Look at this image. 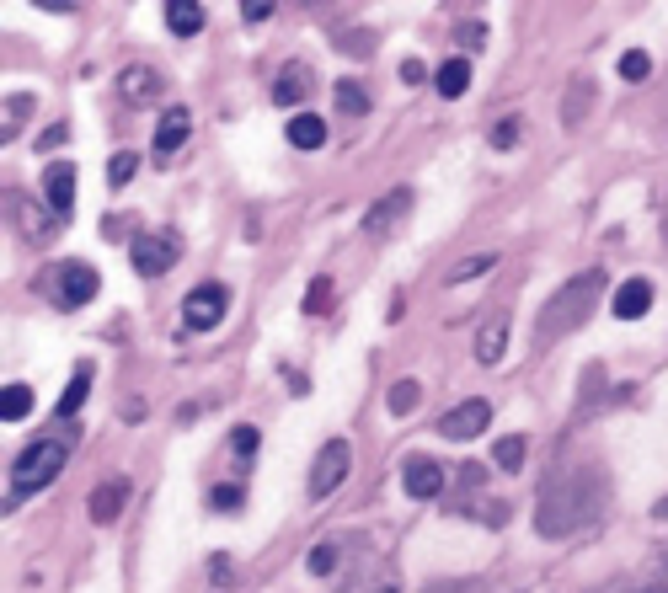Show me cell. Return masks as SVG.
<instances>
[{
    "instance_id": "10",
    "label": "cell",
    "mask_w": 668,
    "mask_h": 593,
    "mask_svg": "<svg viewBox=\"0 0 668 593\" xmlns=\"http://www.w3.org/2000/svg\"><path fill=\"white\" fill-rule=\"evenodd\" d=\"M43 198H49V214L59 225L70 220V209H75V166L65 161H54L49 171H43Z\"/></svg>"
},
{
    "instance_id": "15",
    "label": "cell",
    "mask_w": 668,
    "mask_h": 593,
    "mask_svg": "<svg viewBox=\"0 0 668 593\" xmlns=\"http://www.w3.org/2000/svg\"><path fill=\"white\" fill-rule=\"evenodd\" d=\"M123 503H129V481H102V487L91 492L86 508H91V519H97V524H113Z\"/></svg>"
},
{
    "instance_id": "19",
    "label": "cell",
    "mask_w": 668,
    "mask_h": 593,
    "mask_svg": "<svg viewBox=\"0 0 668 593\" xmlns=\"http://www.w3.org/2000/svg\"><path fill=\"white\" fill-rule=\"evenodd\" d=\"M86 396H91V364H75V374H70V385H65V396H59V417H75L86 407Z\"/></svg>"
},
{
    "instance_id": "40",
    "label": "cell",
    "mask_w": 668,
    "mask_h": 593,
    "mask_svg": "<svg viewBox=\"0 0 668 593\" xmlns=\"http://www.w3.org/2000/svg\"><path fill=\"white\" fill-rule=\"evenodd\" d=\"M209 577H214V583H225V577H230V561L214 556V561H209Z\"/></svg>"
},
{
    "instance_id": "27",
    "label": "cell",
    "mask_w": 668,
    "mask_h": 593,
    "mask_svg": "<svg viewBox=\"0 0 668 593\" xmlns=\"http://www.w3.org/2000/svg\"><path fill=\"white\" fill-rule=\"evenodd\" d=\"M134 171H139V155H134V150H118L113 161H107V182H113V187H129Z\"/></svg>"
},
{
    "instance_id": "3",
    "label": "cell",
    "mask_w": 668,
    "mask_h": 593,
    "mask_svg": "<svg viewBox=\"0 0 668 593\" xmlns=\"http://www.w3.org/2000/svg\"><path fill=\"white\" fill-rule=\"evenodd\" d=\"M177 257H182V241L172 236V230H161V236H139L129 246V262H134V273L139 278H161V273H172L177 268Z\"/></svg>"
},
{
    "instance_id": "12",
    "label": "cell",
    "mask_w": 668,
    "mask_h": 593,
    "mask_svg": "<svg viewBox=\"0 0 668 593\" xmlns=\"http://www.w3.org/2000/svg\"><path fill=\"white\" fill-rule=\"evenodd\" d=\"M652 294H658V289H652V284H647V278H626V284H620V289H615V300H610V310H615V316H620V321H642V316H647V310H652Z\"/></svg>"
},
{
    "instance_id": "32",
    "label": "cell",
    "mask_w": 668,
    "mask_h": 593,
    "mask_svg": "<svg viewBox=\"0 0 668 593\" xmlns=\"http://www.w3.org/2000/svg\"><path fill=\"white\" fill-rule=\"evenodd\" d=\"M257 444H262V433H257V428H236V433H230V449H236L241 460H252V455H257Z\"/></svg>"
},
{
    "instance_id": "25",
    "label": "cell",
    "mask_w": 668,
    "mask_h": 593,
    "mask_svg": "<svg viewBox=\"0 0 668 593\" xmlns=\"http://www.w3.org/2000/svg\"><path fill=\"white\" fill-rule=\"evenodd\" d=\"M417 401H423V390H417V380H396V385H391V396H385V407H391L396 417H407V412L417 407Z\"/></svg>"
},
{
    "instance_id": "5",
    "label": "cell",
    "mask_w": 668,
    "mask_h": 593,
    "mask_svg": "<svg viewBox=\"0 0 668 593\" xmlns=\"http://www.w3.org/2000/svg\"><path fill=\"white\" fill-rule=\"evenodd\" d=\"M348 465H353V449L348 439H332V444H321V455L316 465H310V497H332L337 487H343V476H348Z\"/></svg>"
},
{
    "instance_id": "36",
    "label": "cell",
    "mask_w": 668,
    "mask_h": 593,
    "mask_svg": "<svg viewBox=\"0 0 668 593\" xmlns=\"http://www.w3.org/2000/svg\"><path fill=\"white\" fill-rule=\"evenodd\" d=\"M33 113V97H17V102H6V139L17 134V118Z\"/></svg>"
},
{
    "instance_id": "11",
    "label": "cell",
    "mask_w": 668,
    "mask_h": 593,
    "mask_svg": "<svg viewBox=\"0 0 668 593\" xmlns=\"http://www.w3.org/2000/svg\"><path fill=\"white\" fill-rule=\"evenodd\" d=\"M310 86H316V70H310L305 59H289V65L278 70V81H273V102L278 107H300L310 97Z\"/></svg>"
},
{
    "instance_id": "31",
    "label": "cell",
    "mask_w": 668,
    "mask_h": 593,
    "mask_svg": "<svg viewBox=\"0 0 668 593\" xmlns=\"http://www.w3.org/2000/svg\"><path fill=\"white\" fill-rule=\"evenodd\" d=\"M305 567H310V572H316V577H326V572H332V567H337V545H332V540H326V545H316V551H310V556H305Z\"/></svg>"
},
{
    "instance_id": "23",
    "label": "cell",
    "mask_w": 668,
    "mask_h": 593,
    "mask_svg": "<svg viewBox=\"0 0 668 593\" xmlns=\"http://www.w3.org/2000/svg\"><path fill=\"white\" fill-rule=\"evenodd\" d=\"M503 348H508V321H492L487 332L476 337V358H481V364H497V358H503Z\"/></svg>"
},
{
    "instance_id": "18",
    "label": "cell",
    "mask_w": 668,
    "mask_h": 593,
    "mask_svg": "<svg viewBox=\"0 0 668 593\" xmlns=\"http://www.w3.org/2000/svg\"><path fill=\"white\" fill-rule=\"evenodd\" d=\"M284 134H289L294 150H321V145H326V123H321L316 113H294Z\"/></svg>"
},
{
    "instance_id": "7",
    "label": "cell",
    "mask_w": 668,
    "mask_h": 593,
    "mask_svg": "<svg viewBox=\"0 0 668 593\" xmlns=\"http://www.w3.org/2000/svg\"><path fill=\"white\" fill-rule=\"evenodd\" d=\"M401 487H407V497H417V503H428V497L444 492V465L428 455H407L401 460Z\"/></svg>"
},
{
    "instance_id": "26",
    "label": "cell",
    "mask_w": 668,
    "mask_h": 593,
    "mask_svg": "<svg viewBox=\"0 0 668 593\" xmlns=\"http://www.w3.org/2000/svg\"><path fill=\"white\" fill-rule=\"evenodd\" d=\"M615 70H620V81H647V75H652V54L647 49H626Z\"/></svg>"
},
{
    "instance_id": "24",
    "label": "cell",
    "mask_w": 668,
    "mask_h": 593,
    "mask_svg": "<svg viewBox=\"0 0 668 593\" xmlns=\"http://www.w3.org/2000/svg\"><path fill=\"white\" fill-rule=\"evenodd\" d=\"M337 113H343V118H364L369 113V91L359 81H337Z\"/></svg>"
},
{
    "instance_id": "37",
    "label": "cell",
    "mask_w": 668,
    "mask_h": 593,
    "mask_svg": "<svg viewBox=\"0 0 668 593\" xmlns=\"http://www.w3.org/2000/svg\"><path fill=\"white\" fill-rule=\"evenodd\" d=\"M401 81H407V86H423V81H428L423 59H401Z\"/></svg>"
},
{
    "instance_id": "2",
    "label": "cell",
    "mask_w": 668,
    "mask_h": 593,
    "mask_svg": "<svg viewBox=\"0 0 668 593\" xmlns=\"http://www.w3.org/2000/svg\"><path fill=\"white\" fill-rule=\"evenodd\" d=\"M65 460H70V444H54V439H38V444H27L17 460H11V487H6V513L11 508H22L33 492H43L49 481L65 471Z\"/></svg>"
},
{
    "instance_id": "30",
    "label": "cell",
    "mask_w": 668,
    "mask_h": 593,
    "mask_svg": "<svg viewBox=\"0 0 668 593\" xmlns=\"http://www.w3.org/2000/svg\"><path fill=\"white\" fill-rule=\"evenodd\" d=\"M492 262H497V252H481V257H465V262H455V273H449V278H455V284H465V278H481V273H487V268H492Z\"/></svg>"
},
{
    "instance_id": "9",
    "label": "cell",
    "mask_w": 668,
    "mask_h": 593,
    "mask_svg": "<svg viewBox=\"0 0 668 593\" xmlns=\"http://www.w3.org/2000/svg\"><path fill=\"white\" fill-rule=\"evenodd\" d=\"M487 423H492V407L476 396V401H460V407L439 423V433H444V439H455V444H465V439H476Z\"/></svg>"
},
{
    "instance_id": "41",
    "label": "cell",
    "mask_w": 668,
    "mask_h": 593,
    "mask_svg": "<svg viewBox=\"0 0 668 593\" xmlns=\"http://www.w3.org/2000/svg\"><path fill=\"white\" fill-rule=\"evenodd\" d=\"M647 593H663V588H647Z\"/></svg>"
},
{
    "instance_id": "35",
    "label": "cell",
    "mask_w": 668,
    "mask_h": 593,
    "mask_svg": "<svg viewBox=\"0 0 668 593\" xmlns=\"http://www.w3.org/2000/svg\"><path fill=\"white\" fill-rule=\"evenodd\" d=\"M455 38H460V49H481V43H487V27H481V22H460Z\"/></svg>"
},
{
    "instance_id": "21",
    "label": "cell",
    "mask_w": 668,
    "mask_h": 593,
    "mask_svg": "<svg viewBox=\"0 0 668 593\" xmlns=\"http://www.w3.org/2000/svg\"><path fill=\"white\" fill-rule=\"evenodd\" d=\"M433 86H439V97H465V86H471V65H465V59H444L439 75H433Z\"/></svg>"
},
{
    "instance_id": "20",
    "label": "cell",
    "mask_w": 668,
    "mask_h": 593,
    "mask_svg": "<svg viewBox=\"0 0 668 593\" xmlns=\"http://www.w3.org/2000/svg\"><path fill=\"white\" fill-rule=\"evenodd\" d=\"M27 412H33V390H27L22 380H11L6 390H0V423H22Z\"/></svg>"
},
{
    "instance_id": "38",
    "label": "cell",
    "mask_w": 668,
    "mask_h": 593,
    "mask_svg": "<svg viewBox=\"0 0 668 593\" xmlns=\"http://www.w3.org/2000/svg\"><path fill=\"white\" fill-rule=\"evenodd\" d=\"M54 145H65V123H54L49 134H38V150H54Z\"/></svg>"
},
{
    "instance_id": "6",
    "label": "cell",
    "mask_w": 668,
    "mask_h": 593,
    "mask_svg": "<svg viewBox=\"0 0 668 593\" xmlns=\"http://www.w3.org/2000/svg\"><path fill=\"white\" fill-rule=\"evenodd\" d=\"M97 289H102V278H97V268H86V262H65V268L54 273V300L65 310L91 305V300H97Z\"/></svg>"
},
{
    "instance_id": "17",
    "label": "cell",
    "mask_w": 668,
    "mask_h": 593,
    "mask_svg": "<svg viewBox=\"0 0 668 593\" xmlns=\"http://www.w3.org/2000/svg\"><path fill=\"white\" fill-rule=\"evenodd\" d=\"M166 27H172L177 38H198L204 33V6H198V0H172V6H166Z\"/></svg>"
},
{
    "instance_id": "33",
    "label": "cell",
    "mask_w": 668,
    "mask_h": 593,
    "mask_svg": "<svg viewBox=\"0 0 668 593\" xmlns=\"http://www.w3.org/2000/svg\"><path fill=\"white\" fill-rule=\"evenodd\" d=\"M588 97H594V86H588V81H578V91H572V102H562V118H567V123H578V118H583V107H588Z\"/></svg>"
},
{
    "instance_id": "13",
    "label": "cell",
    "mask_w": 668,
    "mask_h": 593,
    "mask_svg": "<svg viewBox=\"0 0 668 593\" xmlns=\"http://www.w3.org/2000/svg\"><path fill=\"white\" fill-rule=\"evenodd\" d=\"M188 134H193V113L188 107H172V113L155 123V155H177L188 145Z\"/></svg>"
},
{
    "instance_id": "16",
    "label": "cell",
    "mask_w": 668,
    "mask_h": 593,
    "mask_svg": "<svg viewBox=\"0 0 668 593\" xmlns=\"http://www.w3.org/2000/svg\"><path fill=\"white\" fill-rule=\"evenodd\" d=\"M6 209H11V220L27 230V241H43L59 225V220H38V204H33V198H22V193H6Z\"/></svg>"
},
{
    "instance_id": "28",
    "label": "cell",
    "mask_w": 668,
    "mask_h": 593,
    "mask_svg": "<svg viewBox=\"0 0 668 593\" xmlns=\"http://www.w3.org/2000/svg\"><path fill=\"white\" fill-rule=\"evenodd\" d=\"M519 134H524V118H514V113L497 118V123H492V150H514Z\"/></svg>"
},
{
    "instance_id": "1",
    "label": "cell",
    "mask_w": 668,
    "mask_h": 593,
    "mask_svg": "<svg viewBox=\"0 0 668 593\" xmlns=\"http://www.w3.org/2000/svg\"><path fill=\"white\" fill-rule=\"evenodd\" d=\"M599 289H604V273L599 268H588V273H578L572 284H562L546 300V310H540V342H556L562 332H578V326L588 321V310L599 305Z\"/></svg>"
},
{
    "instance_id": "39",
    "label": "cell",
    "mask_w": 668,
    "mask_h": 593,
    "mask_svg": "<svg viewBox=\"0 0 668 593\" xmlns=\"http://www.w3.org/2000/svg\"><path fill=\"white\" fill-rule=\"evenodd\" d=\"M241 17L252 22V27H257V22H273V6H241Z\"/></svg>"
},
{
    "instance_id": "4",
    "label": "cell",
    "mask_w": 668,
    "mask_h": 593,
    "mask_svg": "<svg viewBox=\"0 0 668 593\" xmlns=\"http://www.w3.org/2000/svg\"><path fill=\"white\" fill-rule=\"evenodd\" d=\"M230 310V289L225 284H198L188 300H182V326L188 332H209V326H220Z\"/></svg>"
},
{
    "instance_id": "8",
    "label": "cell",
    "mask_w": 668,
    "mask_h": 593,
    "mask_svg": "<svg viewBox=\"0 0 668 593\" xmlns=\"http://www.w3.org/2000/svg\"><path fill=\"white\" fill-rule=\"evenodd\" d=\"M407 214H412V193H407V187H396V193H385L380 204L364 214V236H369V241L391 236V230H396L401 220H407Z\"/></svg>"
},
{
    "instance_id": "34",
    "label": "cell",
    "mask_w": 668,
    "mask_h": 593,
    "mask_svg": "<svg viewBox=\"0 0 668 593\" xmlns=\"http://www.w3.org/2000/svg\"><path fill=\"white\" fill-rule=\"evenodd\" d=\"M241 497H246L241 487H214V492H209V503L220 508V513H236V508H241Z\"/></svg>"
},
{
    "instance_id": "29",
    "label": "cell",
    "mask_w": 668,
    "mask_h": 593,
    "mask_svg": "<svg viewBox=\"0 0 668 593\" xmlns=\"http://www.w3.org/2000/svg\"><path fill=\"white\" fill-rule=\"evenodd\" d=\"M321 310H332V278H310L305 289V316H321Z\"/></svg>"
},
{
    "instance_id": "14",
    "label": "cell",
    "mask_w": 668,
    "mask_h": 593,
    "mask_svg": "<svg viewBox=\"0 0 668 593\" xmlns=\"http://www.w3.org/2000/svg\"><path fill=\"white\" fill-rule=\"evenodd\" d=\"M118 91H123L129 102H155V97L166 91V81H161L150 65H129V70H123V81H118Z\"/></svg>"
},
{
    "instance_id": "22",
    "label": "cell",
    "mask_w": 668,
    "mask_h": 593,
    "mask_svg": "<svg viewBox=\"0 0 668 593\" xmlns=\"http://www.w3.org/2000/svg\"><path fill=\"white\" fill-rule=\"evenodd\" d=\"M524 455H530L524 433H508V439L492 444V465H497V471H524Z\"/></svg>"
}]
</instances>
